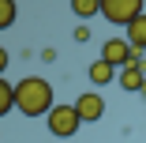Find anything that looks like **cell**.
Returning a JSON list of instances; mask_svg holds the SVG:
<instances>
[{
  "label": "cell",
  "instance_id": "obj_1",
  "mask_svg": "<svg viewBox=\"0 0 146 143\" xmlns=\"http://www.w3.org/2000/svg\"><path fill=\"white\" fill-rule=\"evenodd\" d=\"M52 83L41 75H26L15 83V109L26 117H49L52 113Z\"/></svg>",
  "mask_w": 146,
  "mask_h": 143
},
{
  "label": "cell",
  "instance_id": "obj_2",
  "mask_svg": "<svg viewBox=\"0 0 146 143\" xmlns=\"http://www.w3.org/2000/svg\"><path fill=\"white\" fill-rule=\"evenodd\" d=\"M45 124H49V132H52L56 139H71V136L79 132L82 117H79L75 102H71V105H60V102H56V105H52V113L45 117Z\"/></svg>",
  "mask_w": 146,
  "mask_h": 143
},
{
  "label": "cell",
  "instance_id": "obj_3",
  "mask_svg": "<svg viewBox=\"0 0 146 143\" xmlns=\"http://www.w3.org/2000/svg\"><path fill=\"white\" fill-rule=\"evenodd\" d=\"M101 15L112 26H131L142 15V0H101Z\"/></svg>",
  "mask_w": 146,
  "mask_h": 143
},
{
  "label": "cell",
  "instance_id": "obj_4",
  "mask_svg": "<svg viewBox=\"0 0 146 143\" xmlns=\"http://www.w3.org/2000/svg\"><path fill=\"white\" fill-rule=\"evenodd\" d=\"M101 56H105L109 64H116V68H127V64H142L139 49H135L127 38H109V42L101 45Z\"/></svg>",
  "mask_w": 146,
  "mask_h": 143
},
{
  "label": "cell",
  "instance_id": "obj_5",
  "mask_svg": "<svg viewBox=\"0 0 146 143\" xmlns=\"http://www.w3.org/2000/svg\"><path fill=\"white\" fill-rule=\"evenodd\" d=\"M75 109H79V117H82L86 124H94V121L105 117V98H101L98 91H82V94L75 98Z\"/></svg>",
  "mask_w": 146,
  "mask_h": 143
},
{
  "label": "cell",
  "instance_id": "obj_6",
  "mask_svg": "<svg viewBox=\"0 0 146 143\" xmlns=\"http://www.w3.org/2000/svg\"><path fill=\"white\" fill-rule=\"evenodd\" d=\"M116 83H120V91H127V94H142V87H146V60H142V64H127V68H120Z\"/></svg>",
  "mask_w": 146,
  "mask_h": 143
},
{
  "label": "cell",
  "instance_id": "obj_7",
  "mask_svg": "<svg viewBox=\"0 0 146 143\" xmlns=\"http://www.w3.org/2000/svg\"><path fill=\"white\" fill-rule=\"evenodd\" d=\"M86 75H90V83H94V87H109V83H116L120 68H116V64H109L105 56H98V60L86 68Z\"/></svg>",
  "mask_w": 146,
  "mask_h": 143
},
{
  "label": "cell",
  "instance_id": "obj_8",
  "mask_svg": "<svg viewBox=\"0 0 146 143\" xmlns=\"http://www.w3.org/2000/svg\"><path fill=\"white\" fill-rule=\"evenodd\" d=\"M124 30H127V42H131L139 53H146V15H139L131 26H124Z\"/></svg>",
  "mask_w": 146,
  "mask_h": 143
},
{
  "label": "cell",
  "instance_id": "obj_9",
  "mask_svg": "<svg viewBox=\"0 0 146 143\" xmlns=\"http://www.w3.org/2000/svg\"><path fill=\"white\" fill-rule=\"evenodd\" d=\"M4 113H15V83H8L0 75V117Z\"/></svg>",
  "mask_w": 146,
  "mask_h": 143
},
{
  "label": "cell",
  "instance_id": "obj_10",
  "mask_svg": "<svg viewBox=\"0 0 146 143\" xmlns=\"http://www.w3.org/2000/svg\"><path fill=\"white\" fill-rule=\"evenodd\" d=\"M71 11L79 19H90V15H101V0H71Z\"/></svg>",
  "mask_w": 146,
  "mask_h": 143
},
{
  "label": "cell",
  "instance_id": "obj_11",
  "mask_svg": "<svg viewBox=\"0 0 146 143\" xmlns=\"http://www.w3.org/2000/svg\"><path fill=\"white\" fill-rule=\"evenodd\" d=\"M15 15H19L15 0H0V30H8V26H15Z\"/></svg>",
  "mask_w": 146,
  "mask_h": 143
},
{
  "label": "cell",
  "instance_id": "obj_12",
  "mask_svg": "<svg viewBox=\"0 0 146 143\" xmlns=\"http://www.w3.org/2000/svg\"><path fill=\"white\" fill-rule=\"evenodd\" d=\"M75 42H90V30H86V26H75Z\"/></svg>",
  "mask_w": 146,
  "mask_h": 143
},
{
  "label": "cell",
  "instance_id": "obj_13",
  "mask_svg": "<svg viewBox=\"0 0 146 143\" xmlns=\"http://www.w3.org/2000/svg\"><path fill=\"white\" fill-rule=\"evenodd\" d=\"M142 98H146V87H142Z\"/></svg>",
  "mask_w": 146,
  "mask_h": 143
}]
</instances>
